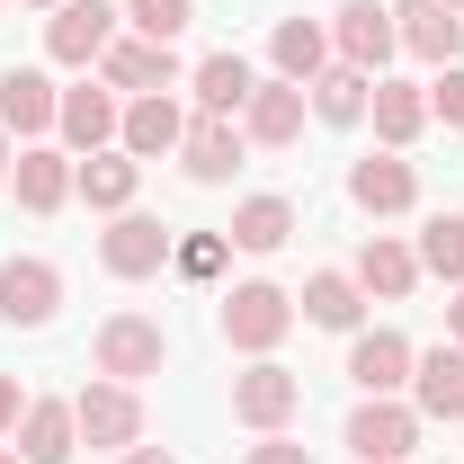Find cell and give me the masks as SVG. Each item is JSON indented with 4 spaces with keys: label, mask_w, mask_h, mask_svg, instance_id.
Returning a JSON list of instances; mask_svg holds the SVG:
<instances>
[{
    "label": "cell",
    "mask_w": 464,
    "mask_h": 464,
    "mask_svg": "<svg viewBox=\"0 0 464 464\" xmlns=\"http://www.w3.org/2000/svg\"><path fill=\"white\" fill-rule=\"evenodd\" d=\"M90 357H99V375H116V384H143V375L170 366V331L152 313H108L99 340H90Z\"/></svg>",
    "instance_id": "obj_1"
},
{
    "label": "cell",
    "mask_w": 464,
    "mask_h": 464,
    "mask_svg": "<svg viewBox=\"0 0 464 464\" xmlns=\"http://www.w3.org/2000/svg\"><path fill=\"white\" fill-rule=\"evenodd\" d=\"M72 420H81V447H99V456L143 447V393H134V384H116V375L81 384V393H72Z\"/></svg>",
    "instance_id": "obj_2"
},
{
    "label": "cell",
    "mask_w": 464,
    "mask_h": 464,
    "mask_svg": "<svg viewBox=\"0 0 464 464\" xmlns=\"http://www.w3.org/2000/svg\"><path fill=\"white\" fill-rule=\"evenodd\" d=\"M215 322H224V340H232V348L268 357V348L295 331V295H286V286H268V277H250V286H232V295H224V313H215Z\"/></svg>",
    "instance_id": "obj_3"
},
{
    "label": "cell",
    "mask_w": 464,
    "mask_h": 464,
    "mask_svg": "<svg viewBox=\"0 0 464 464\" xmlns=\"http://www.w3.org/2000/svg\"><path fill=\"white\" fill-rule=\"evenodd\" d=\"M170 250H179L170 224H161V215H134V206L99 232V268L125 277V286H134V277H161V268H170Z\"/></svg>",
    "instance_id": "obj_4"
},
{
    "label": "cell",
    "mask_w": 464,
    "mask_h": 464,
    "mask_svg": "<svg viewBox=\"0 0 464 464\" xmlns=\"http://www.w3.org/2000/svg\"><path fill=\"white\" fill-rule=\"evenodd\" d=\"M348 447H357V464H411V447H420V411L393 402V393H366V402L348 411Z\"/></svg>",
    "instance_id": "obj_5"
},
{
    "label": "cell",
    "mask_w": 464,
    "mask_h": 464,
    "mask_svg": "<svg viewBox=\"0 0 464 464\" xmlns=\"http://www.w3.org/2000/svg\"><path fill=\"white\" fill-rule=\"evenodd\" d=\"M54 313H63V268L54 259H36V250L27 259H0V322L9 331H45Z\"/></svg>",
    "instance_id": "obj_6"
},
{
    "label": "cell",
    "mask_w": 464,
    "mask_h": 464,
    "mask_svg": "<svg viewBox=\"0 0 464 464\" xmlns=\"http://www.w3.org/2000/svg\"><path fill=\"white\" fill-rule=\"evenodd\" d=\"M295 411H304V375H286L277 357H259L250 375H232V420L241 429H259V438H277Z\"/></svg>",
    "instance_id": "obj_7"
},
{
    "label": "cell",
    "mask_w": 464,
    "mask_h": 464,
    "mask_svg": "<svg viewBox=\"0 0 464 464\" xmlns=\"http://www.w3.org/2000/svg\"><path fill=\"white\" fill-rule=\"evenodd\" d=\"M393 0H340V18H331V54L357 63V72H375L384 81V63H393Z\"/></svg>",
    "instance_id": "obj_8"
},
{
    "label": "cell",
    "mask_w": 464,
    "mask_h": 464,
    "mask_svg": "<svg viewBox=\"0 0 464 464\" xmlns=\"http://www.w3.org/2000/svg\"><path fill=\"white\" fill-rule=\"evenodd\" d=\"M108 45H116V9L108 0H63L54 18H45V54L72 63V72H90Z\"/></svg>",
    "instance_id": "obj_9"
},
{
    "label": "cell",
    "mask_w": 464,
    "mask_h": 464,
    "mask_svg": "<svg viewBox=\"0 0 464 464\" xmlns=\"http://www.w3.org/2000/svg\"><path fill=\"white\" fill-rule=\"evenodd\" d=\"M241 152H250V134H241V116H188V134H179V161L197 188H224L241 170Z\"/></svg>",
    "instance_id": "obj_10"
},
{
    "label": "cell",
    "mask_w": 464,
    "mask_h": 464,
    "mask_svg": "<svg viewBox=\"0 0 464 464\" xmlns=\"http://www.w3.org/2000/svg\"><path fill=\"white\" fill-rule=\"evenodd\" d=\"M116 125H125V108H116V90L108 81H81V90H63V116H54V134L90 161V152H108L116 143Z\"/></svg>",
    "instance_id": "obj_11"
},
{
    "label": "cell",
    "mask_w": 464,
    "mask_h": 464,
    "mask_svg": "<svg viewBox=\"0 0 464 464\" xmlns=\"http://www.w3.org/2000/svg\"><path fill=\"white\" fill-rule=\"evenodd\" d=\"M54 116H63V90L36 63H9L0 72V134H54Z\"/></svg>",
    "instance_id": "obj_12"
},
{
    "label": "cell",
    "mask_w": 464,
    "mask_h": 464,
    "mask_svg": "<svg viewBox=\"0 0 464 464\" xmlns=\"http://www.w3.org/2000/svg\"><path fill=\"white\" fill-rule=\"evenodd\" d=\"M348 206L357 215H411L420 206V170H411L402 152H375V161L348 170Z\"/></svg>",
    "instance_id": "obj_13"
},
{
    "label": "cell",
    "mask_w": 464,
    "mask_h": 464,
    "mask_svg": "<svg viewBox=\"0 0 464 464\" xmlns=\"http://www.w3.org/2000/svg\"><path fill=\"white\" fill-rule=\"evenodd\" d=\"M304 116H313L304 81H259V90H250V108H241V134H250V143H268V152H286L295 134H304Z\"/></svg>",
    "instance_id": "obj_14"
},
{
    "label": "cell",
    "mask_w": 464,
    "mask_h": 464,
    "mask_svg": "<svg viewBox=\"0 0 464 464\" xmlns=\"http://www.w3.org/2000/svg\"><path fill=\"white\" fill-rule=\"evenodd\" d=\"M99 81L152 99V90H170V81H179V54H170V45H152V36H116L108 54H99Z\"/></svg>",
    "instance_id": "obj_15"
},
{
    "label": "cell",
    "mask_w": 464,
    "mask_h": 464,
    "mask_svg": "<svg viewBox=\"0 0 464 464\" xmlns=\"http://www.w3.org/2000/svg\"><path fill=\"white\" fill-rule=\"evenodd\" d=\"M9 438H18L27 464H72V456H81V420H72V402H54V393H45V402L27 393V411H18Z\"/></svg>",
    "instance_id": "obj_16"
},
{
    "label": "cell",
    "mask_w": 464,
    "mask_h": 464,
    "mask_svg": "<svg viewBox=\"0 0 464 464\" xmlns=\"http://www.w3.org/2000/svg\"><path fill=\"white\" fill-rule=\"evenodd\" d=\"M393 36H402L420 63H456V45H464V18L447 9V0H393Z\"/></svg>",
    "instance_id": "obj_17"
},
{
    "label": "cell",
    "mask_w": 464,
    "mask_h": 464,
    "mask_svg": "<svg viewBox=\"0 0 464 464\" xmlns=\"http://www.w3.org/2000/svg\"><path fill=\"white\" fill-rule=\"evenodd\" d=\"M179 134H188V108H179L170 90H152V99H134L125 125H116V152H134V161H161L179 152Z\"/></svg>",
    "instance_id": "obj_18"
},
{
    "label": "cell",
    "mask_w": 464,
    "mask_h": 464,
    "mask_svg": "<svg viewBox=\"0 0 464 464\" xmlns=\"http://www.w3.org/2000/svg\"><path fill=\"white\" fill-rule=\"evenodd\" d=\"M411 357H420V348H411L402 331H357L348 375H357V393H411Z\"/></svg>",
    "instance_id": "obj_19"
},
{
    "label": "cell",
    "mask_w": 464,
    "mask_h": 464,
    "mask_svg": "<svg viewBox=\"0 0 464 464\" xmlns=\"http://www.w3.org/2000/svg\"><path fill=\"white\" fill-rule=\"evenodd\" d=\"M9 188H18V206H27V215H63V197H72V152L27 143V152L9 161Z\"/></svg>",
    "instance_id": "obj_20"
},
{
    "label": "cell",
    "mask_w": 464,
    "mask_h": 464,
    "mask_svg": "<svg viewBox=\"0 0 464 464\" xmlns=\"http://www.w3.org/2000/svg\"><path fill=\"white\" fill-rule=\"evenodd\" d=\"M411 411L420 420H464V348L411 357Z\"/></svg>",
    "instance_id": "obj_21"
},
{
    "label": "cell",
    "mask_w": 464,
    "mask_h": 464,
    "mask_svg": "<svg viewBox=\"0 0 464 464\" xmlns=\"http://www.w3.org/2000/svg\"><path fill=\"white\" fill-rule=\"evenodd\" d=\"M134 188H143V161H134V152H90V161H72V197H90V206H99V215H125V206H134Z\"/></svg>",
    "instance_id": "obj_22"
},
{
    "label": "cell",
    "mask_w": 464,
    "mask_h": 464,
    "mask_svg": "<svg viewBox=\"0 0 464 464\" xmlns=\"http://www.w3.org/2000/svg\"><path fill=\"white\" fill-rule=\"evenodd\" d=\"M304 99L322 125H366V99H375V72H357V63H322L313 81H304Z\"/></svg>",
    "instance_id": "obj_23"
},
{
    "label": "cell",
    "mask_w": 464,
    "mask_h": 464,
    "mask_svg": "<svg viewBox=\"0 0 464 464\" xmlns=\"http://www.w3.org/2000/svg\"><path fill=\"white\" fill-rule=\"evenodd\" d=\"M411 286H420V250H411V241H393V232H375V241L357 250V295H384V304H402Z\"/></svg>",
    "instance_id": "obj_24"
},
{
    "label": "cell",
    "mask_w": 464,
    "mask_h": 464,
    "mask_svg": "<svg viewBox=\"0 0 464 464\" xmlns=\"http://www.w3.org/2000/svg\"><path fill=\"white\" fill-rule=\"evenodd\" d=\"M232 250H250V259H268V250H286L295 241V206L286 197H241L232 206V224H224Z\"/></svg>",
    "instance_id": "obj_25"
},
{
    "label": "cell",
    "mask_w": 464,
    "mask_h": 464,
    "mask_svg": "<svg viewBox=\"0 0 464 464\" xmlns=\"http://www.w3.org/2000/svg\"><path fill=\"white\" fill-rule=\"evenodd\" d=\"M366 116H375L384 152H411V143H420V125H429V90H420V81H375Z\"/></svg>",
    "instance_id": "obj_26"
},
{
    "label": "cell",
    "mask_w": 464,
    "mask_h": 464,
    "mask_svg": "<svg viewBox=\"0 0 464 464\" xmlns=\"http://www.w3.org/2000/svg\"><path fill=\"white\" fill-rule=\"evenodd\" d=\"M268 63H277V81H313V72L331 63V27H313V18H277Z\"/></svg>",
    "instance_id": "obj_27"
},
{
    "label": "cell",
    "mask_w": 464,
    "mask_h": 464,
    "mask_svg": "<svg viewBox=\"0 0 464 464\" xmlns=\"http://www.w3.org/2000/svg\"><path fill=\"white\" fill-rule=\"evenodd\" d=\"M250 90H259V72H250L241 54H206V63H197V108H206V116H241Z\"/></svg>",
    "instance_id": "obj_28"
},
{
    "label": "cell",
    "mask_w": 464,
    "mask_h": 464,
    "mask_svg": "<svg viewBox=\"0 0 464 464\" xmlns=\"http://www.w3.org/2000/svg\"><path fill=\"white\" fill-rule=\"evenodd\" d=\"M357 313H366V295H357V277H340V268L304 277V322H322V331H357Z\"/></svg>",
    "instance_id": "obj_29"
},
{
    "label": "cell",
    "mask_w": 464,
    "mask_h": 464,
    "mask_svg": "<svg viewBox=\"0 0 464 464\" xmlns=\"http://www.w3.org/2000/svg\"><path fill=\"white\" fill-rule=\"evenodd\" d=\"M420 268L464 286V215H429V224H420Z\"/></svg>",
    "instance_id": "obj_30"
},
{
    "label": "cell",
    "mask_w": 464,
    "mask_h": 464,
    "mask_svg": "<svg viewBox=\"0 0 464 464\" xmlns=\"http://www.w3.org/2000/svg\"><path fill=\"white\" fill-rule=\"evenodd\" d=\"M125 27L152 36V45H179V36L197 27V0H125Z\"/></svg>",
    "instance_id": "obj_31"
},
{
    "label": "cell",
    "mask_w": 464,
    "mask_h": 464,
    "mask_svg": "<svg viewBox=\"0 0 464 464\" xmlns=\"http://www.w3.org/2000/svg\"><path fill=\"white\" fill-rule=\"evenodd\" d=\"M224 259H232V241H224V232H188V241L170 250V268H179V277H215Z\"/></svg>",
    "instance_id": "obj_32"
},
{
    "label": "cell",
    "mask_w": 464,
    "mask_h": 464,
    "mask_svg": "<svg viewBox=\"0 0 464 464\" xmlns=\"http://www.w3.org/2000/svg\"><path fill=\"white\" fill-rule=\"evenodd\" d=\"M429 116H447V125L464 134V63H447V72L429 81Z\"/></svg>",
    "instance_id": "obj_33"
},
{
    "label": "cell",
    "mask_w": 464,
    "mask_h": 464,
    "mask_svg": "<svg viewBox=\"0 0 464 464\" xmlns=\"http://www.w3.org/2000/svg\"><path fill=\"white\" fill-rule=\"evenodd\" d=\"M241 464H313V447H295L286 429H277V438H259V447H250Z\"/></svg>",
    "instance_id": "obj_34"
},
{
    "label": "cell",
    "mask_w": 464,
    "mask_h": 464,
    "mask_svg": "<svg viewBox=\"0 0 464 464\" xmlns=\"http://www.w3.org/2000/svg\"><path fill=\"white\" fill-rule=\"evenodd\" d=\"M18 411H27V393H18V375H0V438L18 429Z\"/></svg>",
    "instance_id": "obj_35"
},
{
    "label": "cell",
    "mask_w": 464,
    "mask_h": 464,
    "mask_svg": "<svg viewBox=\"0 0 464 464\" xmlns=\"http://www.w3.org/2000/svg\"><path fill=\"white\" fill-rule=\"evenodd\" d=\"M116 464H179V456H170V447H125Z\"/></svg>",
    "instance_id": "obj_36"
},
{
    "label": "cell",
    "mask_w": 464,
    "mask_h": 464,
    "mask_svg": "<svg viewBox=\"0 0 464 464\" xmlns=\"http://www.w3.org/2000/svg\"><path fill=\"white\" fill-rule=\"evenodd\" d=\"M447 331H456V348H464V286H456V304H447Z\"/></svg>",
    "instance_id": "obj_37"
},
{
    "label": "cell",
    "mask_w": 464,
    "mask_h": 464,
    "mask_svg": "<svg viewBox=\"0 0 464 464\" xmlns=\"http://www.w3.org/2000/svg\"><path fill=\"white\" fill-rule=\"evenodd\" d=\"M0 179H9V134H0Z\"/></svg>",
    "instance_id": "obj_38"
},
{
    "label": "cell",
    "mask_w": 464,
    "mask_h": 464,
    "mask_svg": "<svg viewBox=\"0 0 464 464\" xmlns=\"http://www.w3.org/2000/svg\"><path fill=\"white\" fill-rule=\"evenodd\" d=\"M18 9H63V0H18Z\"/></svg>",
    "instance_id": "obj_39"
},
{
    "label": "cell",
    "mask_w": 464,
    "mask_h": 464,
    "mask_svg": "<svg viewBox=\"0 0 464 464\" xmlns=\"http://www.w3.org/2000/svg\"><path fill=\"white\" fill-rule=\"evenodd\" d=\"M0 464H27V456H18V447H0Z\"/></svg>",
    "instance_id": "obj_40"
},
{
    "label": "cell",
    "mask_w": 464,
    "mask_h": 464,
    "mask_svg": "<svg viewBox=\"0 0 464 464\" xmlns=\"http://www.w3.org/2000/svg\"><path fill=\"white\" fill-rule=\"evenodd\" d=\"M447 9H456V18H464V0H447Z\"/></svg>",
    "instance_id": "obj_41"
}]
</instances>
